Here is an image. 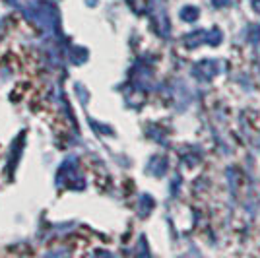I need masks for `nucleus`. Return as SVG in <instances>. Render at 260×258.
<instances>
[]
</instances>
